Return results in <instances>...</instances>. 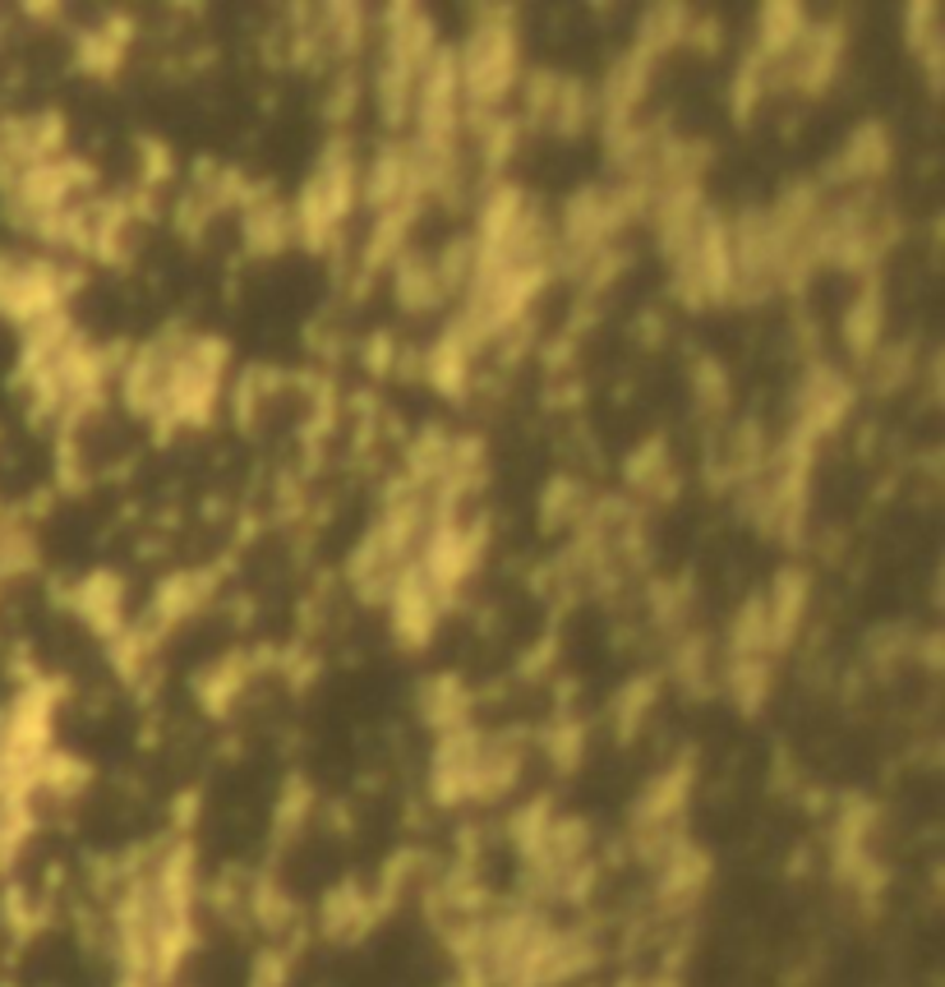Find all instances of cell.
<instances>
[{
    "label": "cell",
    "mask_w": 945,
    "mask_h": 987,
    "mask_svg": "<svg viewBox=\"0 0 945 987\" xmlns=\"http://www.w3.org/2000/svg\"><path fill=\"white\" fill-rule=\"evenodd\" d=\"M388 909L378 905L374 886L365 882H337L323 900H319V932L337 946H351L365 932H374V923L384 918Z\"/></svg>",
    "instance_id": "obj_1"
},
{
    "label": "cell",
    "mask_w": 945,
    "mask_h": 987,
    "mask_svg": "<svg viewBox=\"0 0 945 987\" xmlns=\"http://www.w3.org/2000/svg\"><path fill=\"white\" fill-rule=\"evenodd\" d=\"M623 987H633V978H627V983H623Z\"/></svg>",
    "instance_id": "obj_2"
}]
</instances>
